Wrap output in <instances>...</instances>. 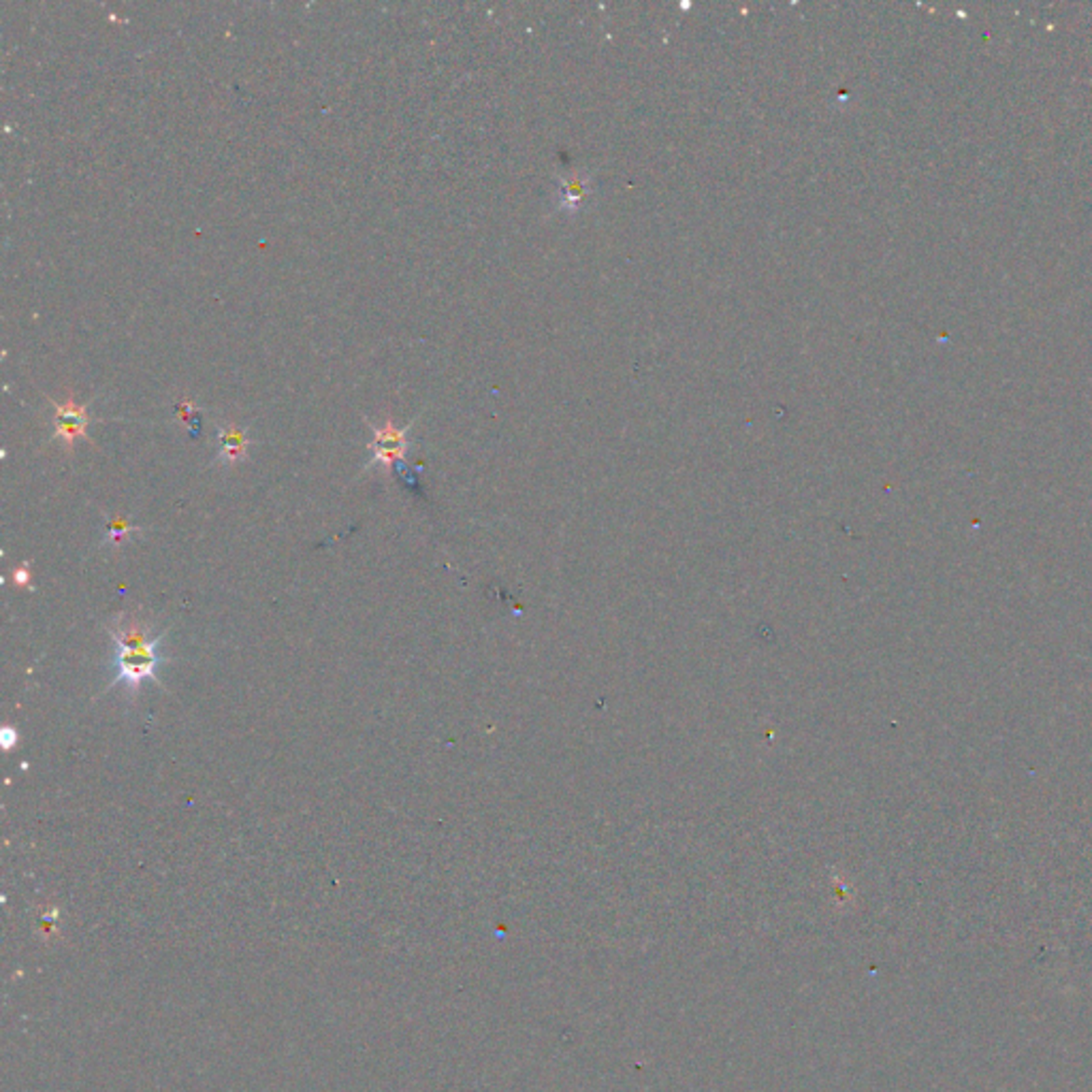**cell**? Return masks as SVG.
I'll return each instance as SVG.
<instances>
[{"label":"cell","instance_id":"6da1fadb","mask_svg":"<svg viewBox=\"0 0 1092 1092\" xmlns=\"http://www.w3.org/2000/svg\"><path fill=\"white\" fill-rule=\"evenodd\" d=\"M160 638L152 628L137 616H122L116 628H111V641H114V683H124L131 694L139 692L141 683L145 679L156 681V670L162 664Z\"/></svg>","mask_w":1092,"mask_h":1092},{"label":"cell","instance_id":"7a4b0ae2","mask_svg":"<svg viewBox=\"0 0 1092 1092\" xmlns=\"http://www.w3.org/2000/svg\"><path fill=\"white\" fill-rule=\"evenodd\" d=\"M408 429H397L393 422L384 427H374V440L369 444L371 463L393 467V463L406 455Z\"/></svg>","mask_w":1092,"mask_h":1092},{"label":"cell","instance_id":"3957f363","mask_svg":"<svg viewBox=\"0 0 1092 1092\" xmlns=\"http://www.w3.org/2000/svg\"><path fill=\"white\" fill-rule=\"evenodd\" d=\"M54 427L56 437H61L64 444H71L86 434L88 427V412L86 406H79L76 401H64V404H56L54 414Z\"/></svg>","mask_w":1092,"mask_h":1092},{"label":"cell","instance_id":"277c9868","mask_svg":"<svg viewBox=\"0 0 1092 1092\" xmlns=\"http://www.w3.org/2000/svg\"><path fill=\"white\" fill-rule=\"evenodd\" d=\"M246 455H248L246 431L235 427V425L220 427L218 429V459H220V463H225V465L240 463L242 459H246Z\"/></svg>","mask_w":1092,"mask_h":1092},{"label":"cell","instance_id":"5b68a950","mask_svg":"<svg viewBox=\"0 0 1092 1092\" xmlns=\"http://www.w3.org/2000/svg\"><path fill=\"white\" fill-rule=\"evenodd\" d=\"M139 532L141 530H139L137 525L129 523L122 517H116V518H111V521L107 523V533H105L107 538H105V542H111V545H120V542L126 536H131V533H139Z\"/></svg>","mask_w":1092,"mask_h":1092},{"label":"cell","instance_id":"8992f818","mask_svg":"<svg viewBox=\"0 0 1092 1092\" xmlns=\"http://www.w3.org/2000/svg\"><path fill=\"white\" fill-rule=\"evenodd\" d=\"M0 737H3V747H5V752H9L11 747H16V745H18V732L13 730V727H5V730H3V734H0Z\"/></svg>","mask_w":1092,"mask_h":1092},{"label":"cell","instance_id":"52a82bcc","mask_svg":"<svg viewBox=\"0 0 1092 1092\" xmlns=\"http://www.w3.org/2000/svg\"><path fill=\"white\" fill-rule=\"evenodd\" d=\"M28 570H31V563H24V566L13 572V578H16L18 585H28V583H31V572H28Z\"/></svg>","mask_w":1092,"mask_h":1092}]
</instances>
